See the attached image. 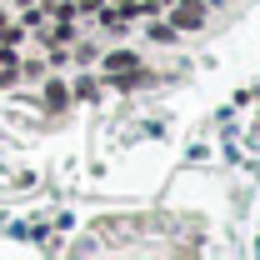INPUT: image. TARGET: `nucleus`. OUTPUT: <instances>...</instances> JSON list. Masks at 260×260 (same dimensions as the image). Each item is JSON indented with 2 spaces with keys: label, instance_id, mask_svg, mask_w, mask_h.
Segmentation results:
<instances>
[{
  "label": "nucleus",
  "instance_id": "nucleus-1",
  "mask_svg": "<svg viewBox=\"0 0 260 260\" xmlns=\"http://www.w3.org/2000/svg\"><path fill=\"white\" fill-rule=\"evenodd\" d=\"M200 20H205V5H200V0H180V5L170 10V25H175V30H195Z\"/></svg>",
  "mask_w": 260,
  "mask_h": 260
},
{
  "label": "nucleus",
  "instance_id": "nucleus-2",
  "mask_svg": "<svg viewBox=\"0 0 260 260\" xmlns=\"http://www.w3.org/2000/svg\"><path fill=\"white\" fill-rule=\"evenodd\" d=\"M105 70H110V75H120V70H135V55H130V50H115V55L105 60Z\"/></svg>",
  "mask_w": 260,
  "mask_h": 260
},
{
  "label": "nucleus",
  "instance_id": "nucleus-3",
  "mask_svg": "<svg viewBox=\"0 0 260 260\" xmlns=\"http://www.w3.org/2000/svg\"><path fill=\"white\" fill-rule=\"evenodd\" d=\"M45 105H50V110H65V85H60V80L45 85Z\"/></svg>",
  "mask_w": 260,
  "mask_h": 260
},
{
  "label": "nucleus",
  "instance_id": "nucleus-4",
  "mask_svg": "<svg viewBox=\"0 0 260 260\" xmlns=\"http://www.w3.org/2000/svg\"><path fill=\"white\" fill-rule=\"evenodd\" d=\"M145 5H165V0H145Z\"/></svg>",
  "mask_w": 260,
  "mask_h": 260
}]
</instances>
